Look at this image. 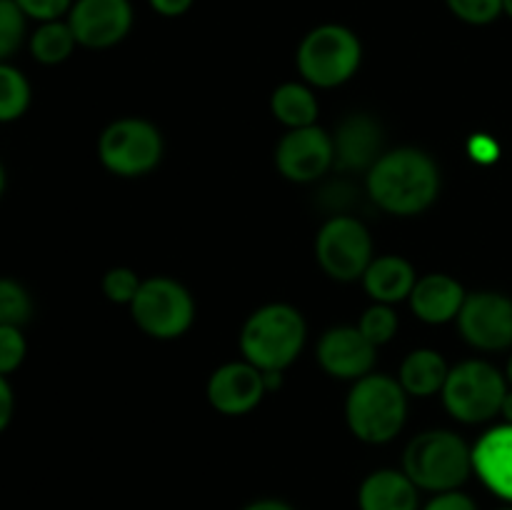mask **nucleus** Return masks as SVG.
I'll return each instance as SVG.
<instances>
[{
  "mask_svg": "<svg viewBox=\"0 0 512 510\" xmlns=\"http://www.w3.org/2000/svg\"><path fill=\"white\" fill-rule=\"evenodd\" d=\"M243 510H295V508L290 503H285V500L260 498V500H253V503L245 505Z\"/></svg>",
  "mask_w": 512,
  "mask_h": 510,
  "instance_id": "72a5a7b5",
  "label": "nucleus"
},
{
  "mask_svg": "<svg viewBox=\"0 0 512 510\" xmlns=\"http://www.w3.org/2000/svg\"><path fill=\"white\" fill-rule=\"evenodd\" d=\"M413 265L400 255H380V258L370 260L368 270L363 273L365 293L375 300V303L393 305L400 300H408L415 288Z\"/></svg>",
  "mask_w": 512,
  "mask_h": 510,
  "instance_id": "6ab92c4d",
  "label": "nucleus"
},
{
  "mask_svg": "<svg viewBox=\"0 0 512 510\" xmlns=\"http://www.w3.org/2000/svg\"><path fill=\"white\" fill-rule=\"evenodd\" d=\"M363 63V43L358 33L343 23H323L303 35L295 53L298 73L308 85L338 88L358 73Z\"/></svg>",
  "mask_w": 512,
  "mask_h": 510,
  "instance_id": "39448f33",
  "label": "nucleus"
},
{
  "mask_svg": "<svg viewBox=\"0 0 512 510\" xmlns=\"http://www.w3.org/2000/svg\"><path fill=\"white\" fill-rule=\"evenodd\" d=\"M65 20L80 48L108 50L128 38L135 10L130 0H75Z\"/></svg>",
  "mask_w": 512,
  "mask_h": 510,
  "instance_id": "9d476101",
  "label": "nucleus"
},
{
  "mask_svg": "<svg viewBox=\"0 0 512 510\" xmlns=\"http://www.w3.org/2000/svg\"><path fill=\"white\" fill-rule=\"evenodd\" d=\"M5 188H8V173H5V165L0 163V198L5 195Z\"/></svg>",
  "mask_w": 512,
  "mask_h": 510,
  "instance_id": "c9c22d12",
  "label": "nucleus"
},
{
  "mask_svg": "<svg viewBox=\"0 0 512 510\" xmlns=\"http://www.w3.org/2000/svg\"><path fill=\"white\" fill-rule=\"evenodd\" d=\"M500 510H512V505H505V508H500Z\"/></svg>",
  "mask_w": 512,
  "mask_h": 510,
  "instance_id": "58836bf2",
  "label": "nucleus"
},
{
  "mask_svg": "<svg viewBox=\"0 0 512 510\" xmlns=\"http://www.w3.org/2000/svg\"><path fill=\"white\" fill-rule=\"evenodd\" d=\"M445 410L460 423H485L495 418L503 408L508 383L485 360H465V363L450 368L448 380L443 385Z\"/></svg>",
  "mask_w": 512,
  "mask_h": 510,
  "instance_id": "423d86ee",
  "label": "nucleus"
},
{
  "mask_svg": "<svg viewBox=\"0 0 512 510\" xmlns=\"http://www.w3.org/2000/svg\"><path fill=\"white\" fill-rule=\"evenodd\" d=\"M130 315H133L135 325L150 338L173 340L188 333L193 325L195 303L183 283L165 278V275H155V278L140 283L138 293L130 303Z\"/></svg>",
  "mask_w": 512,
  "mask_h": 510,
  "instance_id": "0eeeda50",
  "label": "nucleus"
},
{
  "mask_svg": "<svg viewBox=\"0 0 512 510\" xmlns=\"http://www.w3.org/2000/svg\"><path fill=\"white\" fill-rule=\"evenodd\" d=\"M360 333L370 340V343L378 348V345H385L393 340L395 330H398V315H395L393 305H385V303H375L360 315V323H358Z\"/></svg>",
  "mask_w": 512,
  "mask_h": 510,
  "instance_id": "a878e982",
  "label": "nucleus"
},
{
  "mask_svg": "<svg viewBox=\"0 0 512 510\" xmlns=\"http://www.w3.org/2000/svg\"><path fill=\"white\" fill-rule=\"evenodd\" d=\"M445 5L468 25H490L503 15V0H445Z\"/></svg>",
  "mask_w": 512,
  "mask_h": 510,
  "instance_id": "bb28decb",
  "label": "nucleus"
},
{
  "mask_svg": "<svg viewBox=\"0 0 512 510\" xmlns=\"http://www.w3.org/2000/svg\"><path fill=\"white\" fill-rule=\"evenodd\" d=\"M15 415V390L5 375H0V435L10 428Z\"/></svg>",
  "mask_w": 512,
  "mask_h": 510,
  "instance_id": "2f4dec72",
  "label": "nucleus"
},
{
  "mask_svg": "<svg viewBox=\"0 0 512 510\" xmlns=\"http://www.w3.org/2000/svg\"><path fill=\"white\" fill-rule=\"evenodd\" d=\"M420 510H478V505L463 490H448V493H435Z\"/></svg>",
  "mask_w": 512,
  "mask_h": 510,
  "instance_id": "7c9ffc66",
  "label": "nucleus"
},
{
  "mask_svg": "<svg viewBox=\"0 0 512 510\" xmlns=\"http://www.w3.org/2000/svg\"><path fill=\"white\" fill-rule=\"evenodd\" d=\"M28 358V340L23 328L15 325H0V375H13Z\"/></svg>",
  "mask_w": 512,
  "mask_h": 510,
  "instance_id": "cd10ccee",
  "label": "nucleus"
},
{
  "mask_svg": "<svg viewBox=\"0 0 512 510\" xmlns=\"http://www.w3.org/2000/svg\"><path fill=\"white\" fill-rule=\"evenodd\" d=\"M473 473L490 493L512 505V423L488 430L475 443Z\"/></svg>",
  "mask_w": 512,
  "mask_h": 510,
  "instance_id": "dca6fc26",
  "label": "nucleus"
},
{
  "mask_svg": "<svg viewBox=\"0 0 512 510\" xmlns=\"http://www.w3.org/2000/svg\"><path fill=\"white\" fill-rule=\"evenodd\" d=\"M508 380L512 383V355H510V360H508Z\"/></svg>",
  "mask_w": 512,
  "mask_h": 510,
  "instance_id": "4c0bfd02",
  "label": "nucleus"
},
{
  "mask_svg": "<svg viewBox=\"0 0 512 510\" xmlns=\"http://www.w3.org/2000/svg\"><path fill=\"white\" fill-rule=\"evenodd\" d=\"M503 15L512 18V0H503Z\"/></svg>",
  "mask_w": 512,
  "mask_h": 510,
  "instance_id": "e433bc0d",
  "label": "nucleus"
},
{
  "mask_svg": "<svg viewBox=\"0 0 512 510\" xmlns=\"http://www.w3.org/2000/svg\"><path fill=\"white\" fill-rule=\"evenodd\" d=\"M500 413L505 415V420H508V423H512V390L505 393V400H503V408H500Z\"/></svg>",
  "mask_w": 512,
  "mask_h": 510,
  "instance_id": "f704fd0d",
  "label": "nucleus"
},
{
  "mask_svg": "<svg viewBox=\"0 0 512 510\" xmlns=\"http://www.w3.org/2000/svg\"><path fill=\"white\" fill-rule=\"evenodd\" d=\"M98 158L113 175L138 178L163 158V135L143 118L113 120L98 138Z\"/></svg>",
  "mask_w": 512,
  "mask_h": 510,
  "instance_id": "6e6552de",
  "label": "nucleus"
},
{
  "mask_svg": "<svg viewBox=\"0 0 512 510\" xmlns=\"http://www.w3.org/2000/svg\"><path fill=\"white\" fill-rule=\"evenodd\" d=\"M333 163V135L320 125L288 130L275 148V165L280 175L293 183H313L328 173Z\"/></svg>",
  "mask_w": 512,
  "mask_h": 510,
  "instance_id": "9b49d317",
  "label": "nucleus"
},
{
  "mask_svg": "<svg viewBox=\"0 0 512 510\" xmlns=\"http://www.w3.org/2000/svg\"><path fill=\"white\" fill-rule=\"evenodd\" d=\"M28 23L15 0H0V63L13 58L28 43Z\"/></svg>",
  "mask_w": 512,
  "mask_h": 510,
  "instance_id": "393cba45",
  "label": "nucleus"
},
{
  "mask_svg": "<svg viewBox=\"0 0 512 510\" xmlns=\"http://www.w3.org/2000/svg\"><path fill=\"white\" fill-rule=\"evenodd\" d=\"M315 258L325 275L340 283L363 278L373 260V240L368 228L350 215H335L318 230Z\"/></svg>",
  "mask_w": 512,
  "mask_h": 510,
  "instance_id": "1a4fd4ad",
  "label": "nucleus"
},
{
  "mask_svg": "<svg viewBox=\"0 0 512 510\" xmlns=\"http://www.w3.org/2000/svg\"><path fill=\"white\" fill-rule=\"evenodd\" d=\"M270 110H273L278 123H283L288 130H295L315 125L320 108L308 85L283 83L270 95Z\"/></svg>",
  "mask_w": 512,
  "mask_h": 510,
  "instance_id": "412c9836",
  "label": "nucleus"
},
{
  "mask_svg": "<svg viewBox=\"0 0 512 510\" xmlns=\"http://www.w3.org/2000/svg\"><path fill=\"white\" fill-rule=\"evenodd\" d=\"M33 318V295L20 280L0 275V325L23 328Z\"/></svg>",
  "mask_w": 512,
  "mask_h": 510,
  "instance_id": "b1692460",
  "label": "nucleus"
},
{
  "mask_svg": "<svg viewBox=\"0 0 512 510\" xmlns=\"http://www.w3.org/2000/svg\"><path fill=\"white\" fill-rule=\"evenodd\" d=\"M18 8L28 20L38 23H50V20H65L75 0H15Z\"/></svg>",
  "mask_w": 512,
  "mask_h": 510,
  "instance_id": "c756f323",
  "label": "nucleus"
},
{
  "mask_svg": "<svg viewBox=\"0 0 512 510\" xmlns=\"http://www.w3.org/2000/svg\"><path fill=\"white\" fill-rule=\"evenodd\" d=\"M265 395H268L265 373L248 360L220 365L208 380L210 405L223 415L250 413L258 408Z\"/></svg>",
  "mask_w": 512,
  "mask_h": 510,
  "instance_id": "4468645a",
  "label": "nucleus"
},
{
  "mask_svg": "<svg viewBox=\"0 0 512 510\" xmlns=\"http://www.w3.org/2000/svg\"><path fill=\"white\" fill-rule=\"evenodd\" d=\"M460 335L478 350H505L512 345V300L508 295L473 293L458 313Z\"/></svg>",
  "mask_w": 512,
  "mask_h": 510,
  "instance_id": "f8f14e48",
  "label": "nucleus"
},
{
  "mask_svg": "<svg viewBox=\"0 0 512 510\" xmlns=\"http://www.w3.org/2000/svg\"><path fill=\"white\" fill-rule=\"evenodd\" d=\"M140 283H143V280L138 278V273H135V270L110 268L108 273L103 275V293L110 303L130 305L133 303L135 293H138Z\"/></svg>",
  "mask_w": 512,
  "mask_h": 510,
  "instance_id": "c85d7f7f",
  "label": "nucleus"
},
{
  "mask_svg": "<svg viewBox=\"0 0 512 510\" xmlns=\"http://www.w3.org/2000/svg\"><path fill=\"white\" fill-rule=\"evenodd\" d=\"M360 510H420V488L405 470H373L358 488Z\"/></svg>",
  "mask_w": 512,
  "mask_h": 510,
  "instance_id": "a211bd4d",
  "label": "nucleus"
},
{
  "mask_svg": "<svg viewBox=\"0 0 512 510\" xmlns=\"http://www.w3.org/2000/svg\"><path fill=\"white\" fill-rule=\"evenodd\" d=\"M448 373V363H445V358L438 350L418 348L413 350V353L405 355V360L400 363L398 383L403 385V390L408 395H415V398H430V395L443 390Z\"/></svg>",
  "mask_w": 512,
  "mask_h": 510,
  "instance_id": "aec40b11",
  "label": "nucleus"
},
{
  "mask_svg": "<svg viewBox=\"0 0 512 510\" xmlns=\"http://www.w3.org/2000/svg\"><path fill=\"white\" fill-rule=\"evenodd\" d=\"M463 285L445 273H430L415 280V288L410 293V308L423 323L443 325L448 320L458 318L460 308L465 303Z\"/></svg>",
  "mask_w": 512,
  "mask_h": 510,
  "instance_id": "f3484780",
  "label": "nucleus"
},
{
  "mask_svg": "<svg viewBox=\"0 0 512 510\" xmlns=\"http://www.w3.org/2000/svg\"><path fill=\"white\" fill-rule=\"evenodd\" d=\"M308 325L298 308L268 303L255 310L240 330V353L263 373H283L305 345Z\"/></svg>",
  "mask_w": 512,
  "mask_h": 510,
  "instance_id": "f03ea898",
  "label": "nucleus"
},
{
  "mask_svg": "<svg viewBox=\"0 0 512 510\" xmlns=\"http://www.w3.org/2000/svg\"><path fill=\"white\" fill-rule=\"evenodd\" d=\"M403 470L428 493L460 490L473 473V448L453 430H425L405 448Z\"/></svg>",
  "mask_w": 512,
  "mask_h": 510,
  "instance_id": "20e7f679",
  "label": "nucleus"
},
{
  "mask_svg": "<svg viewBox=\"0 0 512 510\" xmlns=\"http://www.w3.org/2000/svg\"><path fill=\"white\" fill-rule=\"evenodd\" d=\"M30 103H33V88L28 75L10 60L0 63V125L23 118L30 110Z\"/></svg>",
  "mask_w": 512,
  "mask_h": 510,
  "instance_id": "5701e85b",
  "label": "nucleus"
},
{
  "mask_svg": "<svg viewBox=\"0 0 512 510\" xmlns=\"http://www.w3.org/2000/svg\"><path fill=\"white\" fill-rule=\"evenodd\" d=\"M78 48L73 30L68 20H50V23H38L28 35L30 58L40 65H60L70 58Z\"/></svg>",
  "mask_w": 512,
  "mask_h": 510,
  "instance_id": "4be33fe9",
  "label": "nucleus"
},
{
  "mask_svg": "<svg viewBox=\"0 0 512 510\" xmlns=\"http://www.w3.org/2000/svg\"><path fill=\"white\" fill-rule=\"evenodd\" d=\"M438 193V165L418 148L383 153L368 170V195L385 213L418 215L435 203Z\"/></svg>",
  "mask_w": 512,
  "mask_h": 510,
  "instance_id": "f257e3e1",
  "label": "nucleus"
},
{
  "mask_svg": "<svg viewBox=\"0 0 512 510\" xmlns=\"http://www.w3.org/2000/svg\"><path fill=\"white\" fill-rule=\"evenodd\" d=\"M383 130L368 113H353L338 125L333 135L335 168L338 170H370L380 158Z\"/></svg>",
  "mask_w": 512,
  "mask_h": 510,
  "instance_id": "2eb2a0df",
  "label": "nucleus"
},
{
  "mask_svg": "<svg viewBox=\"0 0 512 510\" xmlns=\"http://www.w3.org/2000/svg\"><path fill=\"white\" fill-rule=\"evenodd\" d=\"M150 10L163 18H180L195 5V0H148Z\"/></svg>",
  "mask_w": 512,
  "mask_h": 510,
  "instance_id": "473e14b6",
  "label": "nucleus"
},
{
  "mask_svg": "<svg viewBox=\"0 0 512 510\" xmlns=\"http://www.w3.org/2000/svg\"><path fill=\"white\" fill-rule=\"evenodd\" d=\"M408 418V393L398 378L370 373L355 380L345 400V420L350 433L370 445L390 443Z\"/></svg>",
  "mask_w": 512,
  "mask_h": 510,
  "instance_id": "7ed1b4c3",
  "label": "nucleus"
},
{
  "mask_svg": "<svg viewBox=\"0 0 512 510\" xmlns=\"http://www.w3.org/2000/svg\"><path fill=\"white\" fill-rule=\"evenodd\" d=\"M318 363L330 378L360 380L373 373L375 345L360 333L358 325H338L320 335Z\"/></svg>",
  "mask_w": 512,
  "mask_h": 510,
  "instance_id": "ddd939ff",
  "label": "nucleus"
}]
</instances>
